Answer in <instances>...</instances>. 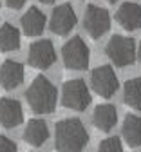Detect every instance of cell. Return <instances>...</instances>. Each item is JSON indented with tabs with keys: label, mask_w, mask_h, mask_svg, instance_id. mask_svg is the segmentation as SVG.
<instances>
[{
	"label": "cell",
	"mask_w": 141,
	"mask_h": 152,
	"mask_svg": "<svg viewBox=\"0 0 141 152\" xmlns=\"http://www.w3.org/2000/svg\"><path fill=\"white\" fill-rule=\"evenodd\" d=\"M20 24H22V31L27 36H38L45 29V15L38 7H29V11L22 16Z\"/></svg>",
	"instance_id": "cell-13"
},
{
	"label": "cell",
	"mask_w": 141,
	"mask_h": 152,
	"mask_svg": "<svg viewBox=\"0 0 141 152\" xmlns=\"http://www.w3.org/2000/svg\"><path fill=\"white\" fill-rule=\"evenodd\" d=\"M18 47H20V31L11 24L0 26V51L9 53L16 51Z\"/></svg>",
	"instance_id": "cell-18"
},
{
	"label": "cell",
	"mask_w": 141,
	"mask_h": 152,
	"mask_svg": "<svg viewBox=\"0 0 141 152\" xmlns=\"http://www.w3.org/2000/svg\"><path fill=\"white\" fill-rule=\"evenodd\" d=\"M24 82V67L15 60H6L0 65V85L7 91L16 89Z\"/></svg>",
	"instance_id": "cell-12"
},
{
	"label": "cell",
	"mask_w": 141,
	"mask_h": 152,
	"mask_svg": "<svg viewBox=\"0 0 141 152\" xmlns=\"http://www.w3.org/2000/svg\"><path fill=\"white\" fill-rule=\"evenodd\" d=\"M92 123L103 132H109L116 123H118V112H116V107L114 105H109V103H103V105H98L94 109V114H92Z\"/></svg>",
	"instance_id": "cell-14"
},
{
	"label": "cell",
	"mask_w": 141,
	"mask_h": 152,
	"mask_svg": "<svg viewBox=\"0 0 141 152\" xmlns=\"http://www.w3.org/2000/svg\"><path fill=\"white\" fill-rule=\"evenodd\" d=\"M40 2H42V4H53L54 0H40Z\"/></svg>",
	"instance_id": "cell-23"
},
{
	"label": "cell",
	"mask_w": 141,
	"mask_h": 152,
	"mask_svg": "<svg viewBox=\"0 0 141 152\" xmlns=\"http://www.w3.org/2000/svg\"><path fill=\"white\" fill-rule=\"evenodd\" d=\"M62 103L72 110H85L91 105V92L83 80H69L62 89Z\"/></svg>",
	"instance_id": "cell-4"
},
{
	"label": "cell",
	"mask_w": 141,
	"mask_h": 152,
	"mask_svg": "<svg viewBox=\"0 0 141 152\" xmlns=\"http://www.w3.org/2000/svg\"><path fill=\"white\" fill-rule=\"evenodd\" d=\"M116 22L127 31H136L141 27V6L134 2H125L116 11Z\"/></svg>",
	"instance_id": "cell-11"
},
{
	"label": "cell",
	"mask_w": 141,
	"mask_h": 152,
	"mask_svg": "<svg viewBox=\"0 0 141 152\" xmlns=\"http://www.w3.org/2000/svg\"><path fill=\"white\" fill-rule=\"evenodd\" d=\"M83 27L87 31V34L94 40L102 38L109 29H110V16L109 11L105 7H99V6H87L85 16H83Z\"/></svg>",
	"instance_id": "cell-6"
},
{
	"label": "cell",
	"mask_w": 141,
	"mask_h": 152,
	"mask_svg": "<svg viewBox=\"0 0 141 152\" xmlns=\"http://www.w3.org/2000/svg\"><path fill=\"white\" fill-rule=\"evenodd\" d=\"M89 141L83 123L76 118H67L56 123L54 147L58 152H82Z\"/></svg>",
	"instance_id": "cell-1"
},
{
	"label": "cell",
	"mask_w": 141,
	"mask_h": 152,
	"mask_svg": "<svg viewBox=\"0 0 141 152\" xmlns=\"http://www.w3.org/2000/svg\"><path fill=\"white\" fill-rule=\"evenodd\" d=\"M26 2H27V0H6V4H7L11 9H20Z\"/></svg>",
	"instance_id": "cell-21"
},
{
	"label": "cell",
	"mask_w": 141,
	"mask_h": 152,
	"mask_svg": "<svg viewBox=\"0 0 141 152\" xmlns=\"http://www.w3.org/2000/svg\"><path fill=\"white\" fill-rule=\"evenodd\" d=\"M137 56H139V62H141V42H139V47H137Z\"/></svg>",
	"instance_id": "cell-22"
},
{
	"label": "cell",
	"mask_w": 141,
	"mask_h": 152,
	"mask_svg": "<svg viewBox=\"0 0 141 152\" xmlns=\"http://www.w3.org/2000/svg\"><path fill=\"white\" fill-rule=\"evenodd\" d=\"M123 100L130 109L141 110V78H130L125 82Z\"/></svg>",
	"instance_id": "cell-17"
},
{
	"label": "cell",
	"mask_w": 141,
	"mask_h": 152,
	"mask_svg": "<svg viewBox=\"0 0 141 152\" xmlns=\"http://www.w3.org/2000/svg\"><path fill=\"white\" fill-rule=\"evenodd\" d=\"M107 2H109V4H116V2H118V0H107Z\"/></svg>",
	"instance_id": "cell-24"
},
{
	"label": "cell",
	"mask_w": 141,
	"mask_h": 152,
	"mask_svg": "<svg viewBox=\"0 0 141 152\" xmlns=\"http://www.w3.org/2000/svg\"><path fill=\"white\" fill-rule=\"evenodd\" d=\"M105 53L116 67H127L136 62V42L134 38L114 34L105 45Z\"/></svg>",
	"instance_id": "cell-3"
},
{
	"label": "cell",
	"mask_w": 141,
	"mask_h": 152,
	"mask_svg": "<svg viewBox=\"0 0 141 152\" xmlns=\"http://www.w3.org/2000/svg\"><path fill=\"white\" fill-rule=\"evenodd\" d=\"M22 120H24V112L20 102L13 98L0 100V125L6 129H13L22 123Z\"/></svg>",
	"instance_id": "cell-10"
},
{
	"label": "cell",
	"mask_w": 141,
	"mask_h": 152,
	"mask_svg": "<svg viewBox=\"0 0 141 152\" xmlns=\"http://www.w3.org/2000/svg\"><path fill=\"white\" fill-rule=\"evenodd\" d=\"M49 138V129L44 120H31L24 130V140L33 147H42Z\"/></svg>",
	"instance_id": "cell-15"
},
{
	"label": "cell",
	"mask_w": 141,
	"mask_h": 152,
	"mask_svg": "<svg viewBox=\"0 0 141 152\" xmlns=\"http://www.w3.org/2000/svg\"><path fill=\"white\" fill-rule=\"evenodd\" d=\"M76 13L72 9V6L69 4H62L58 6L54 11H53V16H51V31L58 36H65L69 34L74 26H76Z\"/></svg>",
	"instance_id": "cell-9"
},
{
	"label": "cell",
	"mask_w": 141,
	"mask_h": 152,
	"mask_svg": "<svg viewBox=\"0 0 141 152\" xmlns=\"http://www.w3.org/2000/svg\"><path fill=\"white\" fill-rule=\"evenodd\" d=\"M98 152H123V145L119 141V138L112 136V138H107L99 143Z\"/></svg>",
	"instance_id": "cell-19"
},
{
	"label": "cell",
	"mask_w": 141,
	"mask_h": 152,
	"mask_svg": "<svg viewBox=\"0 0 141 152\" xmlns=\"http://www.w3.org/2000/svg\"><path fill=\"white\" fill-rule=\"evenodd\" d=\"M91 87L96 94H99L102 98H110L112 94L118 91V76L109 65H99L92 71L91 74Z\"/></svg>",
	"instance_id": "cell-7"
},
{
	"label": "cell",
	"mask_w": 141,
	"mask_h": 152,
	"mask_svg": "<svg viewBox=\"0 0 141 152\" xmlns=\"http://www.w3.org/2000/svg\"><path fill=\"white\" fill-rule=\"evenodd\" d=\"M27 60H29V65H33L36 69L51 67L56 62V53H54L53 42L51 40H38V42L31 44Z\"/></svg>",
	"instance_id": "cell-8"
},
{
	"label": "cell",
	"mask_w": 141,
	"mask_h": 152,
	"mask_svg": "<svg viewBox=\"0 0 141 152\" xmlns=\"http://www.w3.org/2000/svg\"><path fill=\"white\" fill-rule=\"evenodd\" d=\"M0 152H16L15 141L6 136H0Z\"/></svg>",
	"instance_id": "cell-20"
},
{
	"label": "cell",
	"mask_w": 141,
	"mask_h": 152,
	"mask_svg": "<svg viewBox=\"0 0 141 152\" xmlns=\"http://www.w3.org/2000/svg\"><path fill=\"white\" fill-rule=\"evenodd\" d=\"M62 58L67 69L83 71L89 67V47L80 36H74L62 47Z\"/></svg>",
	"instance_id": "cell-5"
},
{
	"label": "cell",
	"mask_w": 141,
	"mask_h": 152,
	"mask_svg": "<svg viewBox=\"0 0 141 152\" xmlns=\"http://www.w3.org/2000/svg\"><path fill=\"white\" fill-rule=\"evenodd\" d=\"M26 98L29 107L38 114H49L56 107L58 92L56 87L45 78V76H36L29 89L26 91Z\"/></svg>",
	"instance_id": "cell-2"
},
{
	"label": "cell",
	"mask_w": 141,
	"mask_h": 152,
	"mask_svg": "<svg viewBox=\"0 0 141 152\" xmlns=\"http://www.w3.org/2000/svg\"><path fill=\"white\" fill-rule=\"evenodd\" d=\"M121 134L130 147H141V118L136 114H129L123 121Z\"/></svg>",
	"instance_id": "cell-16"
}]
</instances>
